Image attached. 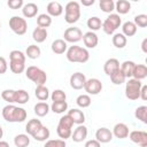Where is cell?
I'll use <instances>...</instances> for the list:
<instances>
[{
  "label": "cell",
  "mask_w": 147,
  "mask_h": 147,
  "mask_svg": "<svg viewBox=\"0 0 147 147\" xmlns=\"http://www.w3.org/2000/svg\"><path fill=\"white\" fill-rule=\"evenodd\" d=\"M1 115L5 121L9 123H22L26 119V110L22 107H16L14 105H7L2 108Z\"/></svg>",
  "instance_id": "cell-1"
},
{
  "label": "cell",
  "mask_w": 147,
  "mask_h": 147,
  "mask_svg": "<svg viewBox=\"0 0 147 147\" xmlns=\"http://www.w3.org/2000/svg\"><path fill=\"white\" fill-rule=\"evenodd\" d=\"M65 57L69 62L72 63H85L90 59V53L85 47L72 45L68 47L65 52Z\"/></svg>",
  "instance_id": "cell-2"
},
{
  "label": "cell",
  "mask_w": 147,
  "mask_h": 147,
  "mask_svg": "<svg viewBox=\"0 0 147 147\" xmlns=\"http://www.w3.org/2000/svg\"><path fill=\"white\" fill-rule=\"evenodd\" d=\"M64 21L74 24L80 18V3L78 1H69L64 7Z\"/></svg>",
  "instance_id": "cell-3"
},
{
  "label": "cell",
  "mask_w": 147,
  "mask_h": 147,
  "mask_svg": "<svg viewBox=\"0 0 147 147\" xmlns=\"http://www.w3.org/2000/svg\"><path fill=\"white\" fill-rule=\"evenodd\" d=\"M72 126H74V122L71 121V118L68 115L62 116L59 119V124L56 127V133L57 136L62 139V140H67L68 138L71 137L72 133Z\"/></svg>",
  "instance_id": "cell-4"
},
{
  "label": "cell",
  "mask_w": 147,
  "mask_h": 147,
  "mask_svg": "<svg viewBox=\"0 0 147 147\" xmlns=\"http://www.w3.org/2000/svg\"><path fill=\"white\" fill-rule=\"evenodd\" d=\"M25 76L28 79H30L31 82H33L37 86L38 85H45L46 80H47V75L46 72L36 67V65H30L25 69Z\"/></svg>",
  "instance_id": "cell-5"
},
{
  "label": "cell",
  "mask_w": 147,
  "mask_h": 147,
  "mask_svg": "<svg viewBox=\"0 0 147 147\" xmlns=\"http://www.w3.org/2000/svg\"><path fill=\"white\" fill-rule=\"evenodd\" d=\"M121 24H122V18H121V16L118 15V14H114V13H111V14H109L108 15V17L102 22V26H101V29L103 30V32L106 33V34H114L115 33V31L121 26Z\"/></svg>",
  "instance_id": "cell-6"
},
{
  "label": "cell",
  "mask_w": 147,
  "mask_h": 147,
  "mask_svg": "<svg viewBox=\"0 0 147 147\" xmlns=\"http://www.w3.org/2000/svg\"><path fill=\"white\" fill-rule=\"evenodd\" d=\"M142 83L140 80H137L134 78H129L125 83V96L131 100H138L140 96V90H141Z\"/></svg>",
  "instance_id": "cell-7"
},
{
  "label": "cell",
  "mask_w": 147,
  "mask_h": 147,
  "mask_svg": "<svg viewBox=\"0 0 147 147\" xmlns=\"http://www.w3.org/2000/svg\"><path fill=\"white\" fill-rule=\"evenodd\" d=\"M9 28L15 34L23 36L26 33L28 22L25 18H23L21 16H13L9 18Z\"/></svg>",
  "instance_id": "cell-8"
},
{
  "label": "cell",
  "mask_w": 147,
  "mask_h": 147,
  "mask_svg": "<svg viewBox=\"0 0 147 147\" xmlns=\"http://www.w3.org/2000/svg\"><path fill=\"white\" fill-rule=\"evenodd\" d=\"M63 37H64V41L68 44V42H71V44H76L78 41L82 40L83 38V32L77 26H70L68 29H65L64 33H63Z\"/></svg>",
  "instance_id": "cell-9"
},
{
  "label": "cell",
  "mask_w": 147,
  "mask_h": 147,
  "mask_svg": "<svg viewBox=\"0 0 147 147\" xmlns=\"http://www.w3.org/2000/svg\"><path fill=\"white\" fill-rule=\"evenodd\" d=\"M102 83L98 78H90L86 79V83L84 85V90L88 95H96L102 91Z\"/></svg>",
  "instance_id": "cell-10"
},
{
  "label": "cell",
  "mask_w": 147,
  "mask_h": 147,
  "mask_svg": "<svg viewBox=\"0 0 147 147\" xmlns=\"http://www.w3.org/2000/svg\"><path fill=\"white\" fill-rule=\"evenodd\" d=\"M129 138L132 142L140 147H147V132L141 130H134L129 133Z\"/></svg>",
  "instance_id": "cell-11"
},
{
  "label": "cell",
  "mask_w": 147,
  "mask_h": 147,
  "mask_svg": "<svg viewBox=\"0 0 147 147\" xmlns=\"http://www.w3.org/2000/svg\"><path fill=\"white\" fill-rule=\"evenodd\" d=\"M70 86L74 88V90H82L84 88V85L86 83V76L83 74V72H74L71 76H70Z\"/></svg>",
  "instance_id": "cell-12"
},
{
  "label": "cell",
  "mask_w": 147,
  "mask_h": 147,
  "mask_svg": "<svg viewBox=\"0 0 147 147\" xmlns=\"http://www.w3.org/2000/svg\"><path fill=\"white\" fill-rule=\"evenodd\" d=\"M113 132L107 127H99L95 132V139L100 144H107L113 140Z\"/></svg>",
  "instance_id": "cell-13"
},
{
  "label": "cell",
  "mask_w": 147,
  "mask_h": 147,
  "mask_svg": "<svg viewBox=\"0 0 147 147\" xmlns=\"http://www.w3.org/2000/svg\"><path fill=\"white\" fill-rule=\"evenodd\" d=\"M87 133H88L87 127L84 124H80L74 130L70 138L74 140V142H82L87 138Z\"/></svg>",
  "instance_id": "cell-14"
},
{
  "label": "cell",
  "mask_w": 147,
  "mask_h": 147,
  "mask_svg": "<svg viewBox=\"0 0 147 147\" xmlns=\"http://www.w3.org/2000/svg\"><path fill=\"white\" fill-rule=\"evenodd\" d=\"M83 42L84 45L86 46V49L87 48H95L98 46V42H99V38H98V34L95 32H92V31H87L83 34Z\"/></svg>",
  "instance_id": "cell-15"
},
{
  "label": "cell",
  "mask_w": 147,
  "mask_h": 147,
  "mask_svg": "<svg viewBox=\"0 0 147 147\" xmlns=\"http://www.w3.org/2000/svg\"><path fill=\"white\" fill-rule=\"evenodd\" d=\"M113 136L118 138V139H125L129 137V126L124 123H117L115 124V126L113 127Z\"/></svg>",
  "instance_id": "cell-16"
},
{
  "label": "cell",
  "mask_w": 147,
  "mask_h": 147,
  "mask_svg": "<svg viewBox=\"0 0 147 147\" xmlns=\"http://www.w3.org/2000/svg\"><path fill=\"white\" fill-rule=\"evenodd\" d=\"M67 115L71 118L74 124L80 125V124H84V122H85V114L83 113V110H80L78 108H72V109L68 110Z\"/></svg>",
  "instance_id": "cell-17"
},
{
  "label": "cell",
  "mask_w": 147,
  "mask_h": 147,
  "mask_svg": "<svg viewBox=\"0 0 147 147\" xmlns=\"http://www.w3.org/2000/svg\"><path fill=\"white\" fill-rule=\"evenodd\" d=\"M46 10H47V15H49L51 17L52 16L57 17L63 13V7L59 1H51V2H48Z\"/></svg>",
  "instance_id": "cell-18"
},
{
  "label": "cell",
  "mask_w": 147,
  "mask_h": 147,
  "mask_svg": "<svg viewBox=\"0 0 147 147\" xmlns=\"http://www.w3.org/2000/svg\"><path fill=\"white\" fill-rule=\"evenodd\" d=\"M38 10H39L38 6L33 2H28L22 7V14L25 18H32V17L37 16Z\"/></svg>",
  "instance_id": "cell-19"
},
{
  "label": "cell",
  "mask_w": 147,
  "mask_h": 147,
  "mask_svg": "<svg viewBox=\"0 0 147 147\" xmlns=\"http://www.w3.org/2000/svg\"><path fill=\"white\" fill-rule=\"evenodd\" d=\"M117 69H119V61L117 59L110 57L103 64V71L107 76H110L113 72H115Z\"/></svg>",
  "instance_id": "cell-20"
},
{
  "label": "cell",
  "mask_w": 147,
  "mask_h": 147,
  "mask_svg": "<svg viewBox=\"0 0 147 147\" xmlns=\"http://www.w3.org/2000/svg\"><path fill=\"white\" fill-rule=\"evenodd\" d=\"M52 52L55 53V54H63L67 52L68 49V44L63 40V39H55L53 42H52Z\"/></svg>",
  "instance_id": "cell-21"
},
{
  "label": "cell",
  "mask_w": 147,
  "mask_h": 147,
  "mask_svg": "<svg viewBox=\"0 0 147 147\" xmlns=\"http://www.w3.org/2000/svg\"><path fill=\"white\" fill-rule=\"evenodd\" d=\"M49 136H51V132H49V129L47 127V126H41L37 132H34L31 137L36 140V141H40V142H42V141H47L48 140V138H49Z\"/></svg>",
  "instance_id": "cell-22"
},
{
  "label": "cell",
  "mask_w": 147,
  "mask_h": 147,
  "mask_svg": "<svg viewBox=\"0 0 147 147\" xmlns=\"http://www.w3.org/2000/svg\"><path fill=\"white\" fill-rule=\"evenodd\" d=\"M146 77H147V67L145 64H136L132 72V78L141 82Z\"/></svg>",
  "instance_id": "cell-23"
},
{
  "label": "cell",
  "mask_w": 147,
  "mask_h": 147,
  "mask_svg": "<svg viewBox=\"0 0 147 147\" xmlns=\"http://www.w3.org/2000/svg\"><path fill=\"white\" fill-rule=\"evenodd\" d=\"M49 110H51V107H49V105H48L47 102H45V101H40V102L36 103V105H34V108H33V111H34V114H36L38 117H44V116H46V115L49 113Z\"/></svg>",
  "instance_id": "cell-24"
},
{
  "label": "cell",
  "mask_w": 147,
  "mask_h": 147,
  "mask_svg": "<svg viewBox=\"0 0 147 147\" xmlns=\"http://www.w3.org/2000/svg\"><path fill=\"white\" fill-rule=\"evenodd\" d=\"M48 33H47V29H42V28H34V30L32 31V39L37 42V44H40V42H44L47 38Z\"/></svg>",
  "instance_id": "cell-25"
},
{
  "label": "cell",
  "mask_w": 147,
  "mask_h": 147,
  "mask_svg": "<svg viewBox=\"0 0 147 147\" xmlns=\"http://www.w3.org/2000/svg\"><path fill=\"white\" fill-rule=\"evenodd\" d=\"M130 9H131V3L127 0H118L115 2V10L119 16L127 14Z\"/></svg>",
  "instance_id": "cell-26"
},
{
  "label": "cell",
  "mask_w": 147,
  "mask_h": 147,
  "mask_svg": "<svg viewBox=\"0 0 147 147\" xmlns=\"http://www.w3.org/2000/svg\"><path fill=\"white\" fill-rule=\"evenodd\" d=\"M137 30L138 28L131 21H126L122 25V34H124L125 37H133L137 33Z\"/></svg>",
  "instance_id": "cell-27"
},
{
  "label": "cell",
  "mask_w": 147,
  "mask_h": 147,
  "mask_svg": "<svg viewBox=\"0 0 147 147\" xmlns=\"http://www.w3.org/2000/svg\"><path fill=\"white\" fill-rule=\"evenodd\" d=\"M34 95L39 101H47V99L49 98V90L47 88V86L45 85H38L36 86L34 90Z\"/></svg>",
  "instance_id": "cell-28"
},
{
  "label": "cell",
  "mask_w": 147,
  "mask_h": 147,
  "mask_svg": "<svg viewBox=\"0 0 147 147\" xmlns=\"http://www.w3.org/2000/svg\"><path fill=\"white\" fill-rule=\"evenodd\" d=\"M42 126V123L40 122V119H37V118H32L30 119L26 125H25V131H26V134H30L32 136L34 132H37L40 127Z\"/></svg>",
  "instance_id": "cell-29"
},
{
  "label": "cell",
  "mask_w": 147,
  "mask_h": 147,
  "mask_svg": "<svg viewBox=\"0 0 147 147\" xmlns=\"http://www.w3.org/2000/svg\"><path fill=\"white\" fill-rule=\"evenodd\" d=\"M134 65L136 63L133 61H124L121 65H119V69L124 74L125 78H132V72H133V69H134Z\"/></svg>",
  "instance_id": "cell-30"
},
{
  "label": "cell",
  "mask_w": 147,
  "mask_h": 147,
  "mask_svg": "<svg viewBox=\"0 0 147 147\" xmlns=\"http://www.w3.org/2000/svg\"><path fill=\"white\" fill-rule=\"evenodd\" d=\"M86 25H87V28L90 29V31L95 32V31H98V30L101 29V26H102V21H101L98 16H91V17L87 20Z\"/></svg>",
  "instance_id": "cell-31"
},
{
  "label": "cell",
  "mask_w": 147,
  "mask_h": 147,
  "mask_svg": "<svg viewBox=\"0 0 147 147\" xmlns=\"http://www.w3.org/2000/svg\"><path fill=\"white\" fill-rule=\"evenodd\" d=\"M41 54V51H40V47L37 46V45H29L25 49V56L31 59V60H36L40 56Z\"/></svg>",
  "instance_id": "cell-32"
},
{
  "label": "cell",
  "mask_w": 147,
  "mask_h": 147,
  "mask_svg": "<svg viewBox=\"0 0 147 147\" xmlns=\"http://www.w3.org/2000/svg\"><path fill=\"white\" fill-rule=\"evenodd\" d=\"M111 41H113V45H114L116 48H119V49H121V48H124V47L126 46L127 39H126V37H125L124 34H122V33H114Z\"/></svg>",
  "instance_id": "cell-33"
},
{
  "label": "cell",
  "mask_w": 147,
  "mask_h": 147,
  "mask_svg": "<svg viewBox=\"0 0 147 147\" xmlns=\"http://www.w3.org/2000/svg\"><path fill=\"white\" fill-rule=\"evenodd\" d=\"M14 144L16 147H28L30 145V138L29 134L25 133H20L17 136H15L14 138Z\"/></svg>",
  "instance_id": "cell-34"
},
{
  "label": "cell",
  "mask_w": 147,
  "mask_h": 147,
  "mask_svg": "<svg viewBox=\"0 0 147 147\" xmlns=\"http://www.w3.org/2000/svg\"><path fill=\"white\" fill-rule=\"evenodd\" d=\"M52 24V17L47 14H40L37 16V25L42 29H47Z\"/></svg>",
  "instance_id": "cell-35"
},
{
  "label": "cell",
  "mask_w": 147,
  "mask_h": 147,
  "mask_svg": "<svg viewBox=\"0 0 147 147\" xmlns=\"http://www.w3.org/2000/svg\"><path fill=\"white\" fill-rule=\"evenodd\" d=\"M9 69L13 74L20 75L25 71V62H18V61H9Z\"/></svg>",
  "instance_id": "cell-36"
},
{
  "label": "cell",
  "mask_w": 147,
  "mask_h": 147,
  "mask_svg": "<svg viewBox=\"0 0 147 147\" xmlns=\"http://www.w3.org/2000/svg\"><path fill=\"white\" fill-rule=\"evenodd\" d=\"M109 77H110L111 83L115 84V85H122V84L125 83V80H126V78H125L124 74L121 71V69H117V70H116L115 72H113Z\"/></svg>",
  "instance_id": "cell-37"
},
{
  "label": "cell",
  "mask_w": 147,
  "mask_h": 147,
  "mask_svg": "<svg viewBox=\"0 0 147 147\" xmlns=\"http://www.w3.org/2000/svg\"><path fill=\"white\" fill-rule=\"evenodd\" d=\"M1 98L5 101H7L9 105L15 103V100H16V90H10V88L3 90L1 92Z\"/></svg>",
  "instance_id": "cell-38"
},
{
  "label": "cell",
  "mask_w": 147,
  "mask_h": 147,
  "mask_svg": "<svg viewBox=\"0 0 147 147\" xmlns=\"http://www.w3.org/2000/svg\"><path fill=\"white\" fill-rule=\"evenodd\" d=\"M134 116L144 124H147V106H139L138 108H136Z\"/></svg>",
  "instance_id": "cell-39"
},
{
  "label": "cell",
  "mask_w": 147,
  "mask_h": 147,
  "mask_svg": "<svg viewBox=\"0 0 147 147\" xmlns=\"http://www.w3.org/2000/svg\"><path fill=\"white\" fill-rule=\"evenodd\" d=\"M99 6L100 9L107 14H111L115 10V2L113 0H100Z\"/></svg>",
  "instance_id": "cell-40"
},
{
  "label": "cell",
  "mask_w": 147,
  "mask_h": 147,
  "mask_svg": "<svg viewBox=\"0 0 147 147\" xmlns=\"http://www.w3.org/2000/svg\"><path fill=\"white\" fill-rule=\"evenodd\" d=\"M51 110L54 114H63L67 109H68V103L67 101H62V102H52V105L49 106Z\"/></svg>",
  "instance_id": "cell-41"
},
{
  "label": "cell",
  "mask_w": 147,
  "mask_h": 147,
  "mask_svg": "<svg viewBox=\"0 0 147 147\" xmlns=\"http://www.w3.org/2000/svg\"><path fill=\"white\" fill-rule=\"evenodd\" d=\"M30 99L29 93L25 90H16V100L15 103L18 105H25Z\"/></svg>",
  "instance_id": "cell-42"
},
{
  "label": "cell",
  "mask_w": 147,
  "mask_h": 147,
  "mask_svg": "<svg viewBox=\"0 0 147 147\" xmlns=\"http://www.w3.org/2000/svg\"><path fill=\"white\" fill-rule=\"evenodd\" d=\"M91 102H92V100H91V96L88 94H80L76 99V103L80 108H87V107H90L91 106Z\"/></svg>",
  "instance_id": "cell-43"
},
{
  "label": "cell",
  "mask_w": 147,
  "mask_h": 147,
  "mask_svg": "<svg viewBox=\"0 0 147 147\" xmlns=\"http://www.w3.org/2000/svg\"><path fill=\"white\" fill-rule=\"evenodd\" d=\"M49 98L52 99L53 102H62V101H65L67 100V94L64 91L57 88V90H54L52 92V94L49 95Z\"/></svg>",
  "instance_id": "cell-44"
},
{
  "label": "cell",
  "mask_w": 147,
  "mask_h": 147,
  "mask_svg": "<svg viewBox=\"0 0 147 147\" xmlns=\"http://www.w3.org/2000/svg\"><path fill=\"white\" fill-rule=\"evenodd\" d=\"M25 54L22 51L14 49L9 53V61H18V62H25Z\"/></svg>",
  "instance_id": "cell-45"
},
{
  "label": "cell",
  "mask_w": 147,
  "mask_h": 147,
  "mask_svg": "<svg viewBox=\"0 0 147 147\" xmlns=\"http://www.w3.org/2000/svg\"><path fill=\"white\" fill-rule=\"evenodd\" d=\"M44 147H67V144L62 139H48L45 141Z\"/></svg>",
  "instance_id": "cell-46"
},
{
  "label": "cell",
  "mask_w": 147,
  "mask_h": 147,
  "mask_svg": "<svg viewBox=\"0 0 147 147\" xmlns=\"http://www.w3.org/2000/svg\"><path fill=\"white\" fill-rule=\"evenodd\" d=\"M133 23L136 24V26L138 28H146L147 26V15L145 14H139L134 17Z\"/></svg>",
  "instance_id": "cell-47"
},
{
  "label": "cell",
  "mask_w": 147,
  "mask_h": 147,
  "mask_svg": "<svg viewBox=\"0 0 147 147\" xmlns=\"http://www.w3.org/2000/svg\"><path fill=\"white\" fill-rule=\"evenodd\" d=\"M7 6L10 9H21L24 6V2L23 0H8Z\"/></svg>",
  "instance_id": "cell-48"
},
{
  "label": "cell",
  "mask_w": 147,
  "mask_h": 147,
  "mask_svg": "<svg viewBox=\"0 0 147 147\" xmlns=\"http://www.w3.org/2000/svg\"><path fill=\"white\" fill-rule=\"evenodd\" d=\"M8 70V63L6 61V59L3 56H0V75L6 74V71Z\"/></svg>",
  "instance_id": "cell-49"
},
{
  "label": "cell",
  "mask_w": 147,
  "mask_h": 147,
  "mask_svg": "<svg viewBox=\"0 0 147 147\" xmlns=\"http://www.w3.org/2000/svg\"><path fill=\"white\" fill-rule=\"evenodd\" d=\"M84 147H101V144L96 139H91V140H87L85 142Z\"/></svg>",
  "instance_id": "cell-50"
},
{
  "label": "cell",
  "mask_w": 147,
  "mask_h": 147,
  "mask_svg": "<svg viewBox=\"0 0 147 147\" xmlns=\"http://www.w3.org/2000/svg\"><path fill=\"white\" fill-rule=\"evenodd\" d=\"M140 99H142L144 101L147 100V85H142L141 90H140Z\"/></svg>",
  "instance_id": "cell-51"
},
{
  "label": "cell",
  "mask_w": 147,
  "mask_h": 147,
  "mask_svg": "<svg viewBox=\"0 0 147 147\" xmlns=\"http://www.w3.org/2000/svg\"><path fill=\"white\" fill-rule=\"evenodd\" d=\"M94 2H95V0H82V1H80V3H82L83 6H85V7L92 6V5H94Z\"/></svg>",
  "instance_id": "cell-52"
},
{
  "label": "cell",
  "mask_w": 147,
  "mask_h": 147,
  "mask_svg": "<svg viewBox=\"0 0 147 147\" xmlns=\"http://www.w3.org/2000/svg\"><path fill=\"white\" fill-rule=\"evenodd\" d=\"M141 49L144 53H147V38H145L141 42Z\"/></svg>",
  "instance_id": "cell-53"
},
{
  "label": "cell",
  "mask_w": 147,
  "mask_h": 147,
  "mask_svg": "<svg viewBox=\"0 0 147 147\" xmlns=\"http://www.w3.org/2000/svg\"><path fill=\"white\" fill-rule=\"evenodd\" d=\"M0 147H9V144H8L7 141L0 140Z\"/></svg>",
  "instance_id": "cell-54"
},
{
  "label": "cell",
  "mask_w": 147,
  "mask_h": 147,
  "mask_svg": "<svg viewBox=\"0 0 147 147\" xmlns=\"http://www.w3.org/2000/svg\"><path fill=\"white\" fill-rule=\"evenodd\" d=\"M2 136H3V129H2V126L0 125V140H1V138H2Z\"/></svg>",
  "instance_id": "cell-55"
},
{
  "label": "cell",
  "mask_w": 147,
  "mask_h": 147,
  "mask_svg": "<svg viewBox=\"0 0 147 147\" xmlns=\"http://www.w3.org/2000/svg\"><path fill=\"white\" fill-rule=\"evenodd\" d=\"M0 28H1V23H0Z\"/></svg>",
  "instance_id": "cell-56"
}]
</instances>
